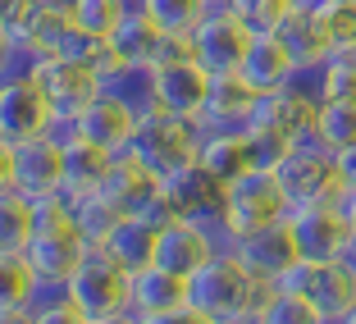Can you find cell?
I'll use <instances>...</instances> for the list:
<instances>
[{
    "mask_svg": "<svg viewBox=\"0 0 356 324\" xmlns=\"http://www.w3.org/2000/svg\"><path fill=\"white\" fill-rule=\"evenodd\" d=\"M256 101H261V92L242 74H215L201 128H247L256 115Z\"/></svg>",
    "mask_w": 356,
    "mask_h": 324,
    "instance_id": "cell-23",
    "label": "cell"
},
{
    "mask_svg": "<svg viewBox=\"0 0 356 324\" xmlns=\"http://www.w3.org/2000/svg\"><path fill=\"white\" fill-rule=\"evenodd\" d=\"M156 238H160L156 224L137 220V215H119L115 229L105 233L101 247L110 251L128 274H137V270H147V265H156Z\"/></svg>",
    "mask_w": 356,
    "mask_h": 324,
    "instance_id": "cell-27",
    "label": "cell"
},
{
    "mask_svg": "<svg viewBox=\"0 0 356 324\" xmlns=\"http://www.w3.org/2000/svg\"><path fill=\"white\" fill-rule=\"evenodd\" d=\"M334 165H338V183H343V197L356 192V142L343 151H334Z\"/></svg>",
    "mask_w": 356,
    "mask_h": 324,
    "instance_id": "cell-42",
    "label": "cell"
},
{
    "mask_svg": "<svg viewBox=\"0 0 356 324\" xmlns=\"http://www.w3.org/2000/svg\"><path fill=\"white\" fill-rule=\"evenodd\" d=\"M320 101H356V51H334L315 69Z\"/></svg>",
    "mask_w": 356,
    "mask_h": 324,
    "instance_id": "cell-33",
    "label": "cell"
},
{
    "mask_svg": "<svg viewBox=\"0 0 356 324\" xmlns=\"http://www.w3.org/2000/svg\"><path fill=\"white\" fill-rule=\"evenodd\" d=\"M0 324H37L32 311H0Z\"/></svg>",
    "mask_w": 356,
    "mask_h": 324,
    "instance_id": "cell-44",
    "label": "cell"
},
{
    "mask_svg": "<svg viewBox=\"0 0 356 324\" xmlns=\"http://www.w3.org/2000/svg\"><path fill=\"white\" fill-rule=\"evenodd\" d=\"M32 78H37V87L46 92V101L55 105V119H60V124H78V115L105 92V78L96 74V69L64 60V55H42V64H37Z\"/></svg>",
    "mask_w": 356,
    "mask_h": 324,
    "instance_id": "cell-11",
    "label": "cell"
},
{
    "mask_svg": "<svg viewBox=\"0 0 356 324\" xmlns=\"http://www.w3.org/2000/svg\"><path fill=\"white\" fill-rule=\"evenodd\" d=\"M279 188L288 192L293 206H315V201H343V183H338V165L334 151L320 142H297L288 156L274 165Z\"/></svg>",
    "mask_w": 356,
    "mask_h": 324,
    "instance_id": "cell-8",
    "label": "cell"
},
{
    "mask_svg": "<svg viewBox=\"0 0 356 324\" xmlns=\"http://www.w3.org/2000/svg\"><path fill=\"white\" fill-rule=\"evenodd\" d=\"M32 315H37V324H92V320H87V315L78 311V306L69 302L64 293H55L51 302H42Z\"/></svg>",
    "mask_w": 356,
    "mask_h": 324,
    "instance_id": "cell-39",
    "label": "cell"
},
{
    "mask_svg": "<svg viewBox=\"0 0 356 324\" xmlns=\"http://www.w3.org/2000/svg\"><path fill=\"white\" fill-rule=\"evenodd\" d=\"M178 60H197V51H192V37H178V32H165L156 46V60H151V69H165V64H178Z\"/></svg>",
    "mask_w": 356,
    "mask_h": 324,
    "instance_id": "cell-40",
    "label": "cell"
},
{
    "mask_svg": "<svg viewBox=\"0 0 356 324\" xmlns=\"http://www.w3.org/2000/svg\"><path fill=\"white\" fill-rule=\"evenodd\" d=\"M74 220H78V229H83V238L92 242V247H101V242H105V233L115 229L119 210L110 206L105 197H96V192H92V197H83V201L74 206Z\"/></svg>",
    "mask_w": 356,
    "mask_h": 324,
    "instance_id": "cell-38",
    "label": "cell"
},
{
    "mask_svg": "<svg viewBox=\"0 0 356 324\" xmlns=\"http://www.w3.org/2000/svg\"><path fill=\"white\" fill-rule=\"evenodd\" d=\"M224 5H229L252 32H274L283 19H288V10H293L297 0H224Z\"/></svg>",
    "mask_w": 356,
    "mask_h": 324,
    "instance_id": "cell-37",
    "label": "cell"
},
{
    "mask_svg": "<svg viewBox=\"0 0 356 324\" xmlns=\"http://www.w3.org/2000/svg\"><path fill=\"white\" fill-rule=\"evenodd\" d=\"M137 124H142V110H137L128 96H119V92H110V87H105V92L83 110V115H78L74 128H78V137H87V142H96V147L124 156V151L133 147Z\"/></svg>",
    "mask_w": 356,
    "mask_h": 324,
    "instance_id": "cell-16",
    "label": "cell"
},
{
    "mask_svg": "<svg viewBox=\"0 0 356 324\" xmlns=\"http://www.w3.org/2000/svg\"><path fill=\"white\" fill-rule=\"evenodd\" d=\"M334 51H356V0H315Z\"/></svg>",
    "mask_w": 356,
    "mask_h": 324,
    "instance_id": "cell-35",
    "label": "cell"
},
{
    "mask_svg": "<svg viewBox=\"0 0 356 324\" xmlns=\"http://www.w3.org/2000/svg\"><path fill=\"white\" fill-rule=\"evenodd\" d=\"M274 37L288 46L297 74H315V69L334 55V42H329L325 23H320V10H315V5H302V0H297L293 10H288V19L274 28Z\"/></svg>",
    "mask_w": 356,
    "mask_h": 324,
    "instance_id": "cell-20",
    "label": "cell"
},
{
    "mask_svg": "<svg viewBox=\"0 0 356 324\" xmlns=\"http://www.w3.org/2000/svg\"><path fill=\"white\" fill-rule=\"evenodd\" d=\"M160 188H165L169 206L178 210V220H197V224H206V229H215L224 238V183L210 174V169H201L197 160H192L188 169L169 174Z\"/></svg>",
    "mask_w": 356,
    "mask_h": 324,
    "instance_id": "cell-14",
    "label": "cell"
},
{
    "mask_svg": "<svg viewBox=\"0 0 356 324\" xmlns=\"http://www.w3.org/2000/svg\"><path fill=\"white\" fill-rule=\"evenodd\" d=\"M302 5H315V0H302Z\"/></svg>",
    "mask_w": 356,
    "mask_h": 324,
    "instance_id": "cell-49",
    "label": "cell"
},
{
    "mask_svg": "<svg viewBox=\"0 0 356 324\" xmlns=\"http://www.w3.org/2000/svg\"><path fill=\"white\" fill-rule=\"evenodd\" d=\"M156 192H160V178L151 174L137 156H128V151H124V156H115V165H110V174H105V183H101L96 197H105L119 215H137V210L147 206Z\"/></svg>",
    "mask_w": 356,
    "mask_h": 324,
    "instance_id": "cell-22",
    "label": "cell"
},
{
    "mask_svg": "<svg viewBox=\"0 0 356 324\" xmlns=\"http://www.w3.org/2000/svg\"><path fill=\"white\" fill-rule=\"evenodd\" d=\"M142 324H215V320H210V315H201L197 306L188 302V306H178V311H165V315H147Z\"/></svg>",
    "mask_w": 356,
    "mask_h": 324,
    "instance_id": "cell-41",
    "label": "cell"
},
{
    "mask_svg": "<svg viewBox=\"0 0 356 324\" xmlns=\"http://www.w3.org/2000/svg\"><path fill=\"white\" fill-rule=\"evenodd\" d=\"M288 229L297 238L302 261L329 265L352 256V229H347L343 201H315V206H293L288 210Z\"/></svg>",
    "mask_w": 356,
    "mask_h": 324,
    "instance_id": "cell-9",
    "label": "cell"
},
{
    "mask_svg": "<svg viewBox=\"0 0 356 324\" xmlns=\"http://www.w3.org/2000/svg\"><path fill=\"white\" fill-rule=\"evenodd\" d=\"M160 37H165V32L151 23V14L142 10V5H137V10H128L124 23L110 32V64L101 69V78H105V83H115V78L133 74V69H151Z\"/></svg>",
    "mask_w": 356,
    "mask_h": 324,
    "instance_id": "cell-18",
    "label": "cell"
},
{
    "mask_svg": "<svg viewBox=\"0 0 356 324\" xmlns=\"http://www.w3.org/2000/svg\"><path fill=\"white\" fill-rule=\"evenodd\" d=\"M92 251V242L83 238V229H78L74 220V206L64 197H42L37 201V233H32L28 242V256L32 270H37V279L46 283V288H55V293H64V283H69V274L83 265V256Z\"/></svg>",
    "mask_w": 356,
    "mask_h": 324,
    "instance_id": "cell-2",
    "label": "cell"
},
{
    "mask_svg": "<svg viewBox=\"0 0 356 324\" xmlns=\"http://www.w3.org/2000/svg\"><path fill=\"white\" fill-rule=\"evenodd\" d=\"M229 324H252V320H229Z\"/></svg>",
    "mask_w": 356,
    "mask_h": 324,
    "instance_id": "cell-47",
    "label": "cell"
},
{
    "mask_svg": "<svg viewBox=\"0 0 356 324\" xmlns=\"http://www.w3.org/2000/svg\"><path fill=\"white\" fill-rule=\"evenodd\" d=\"M343 210H347V229H352V256H356V192L343 197Z\"/></svg>",
    "mask_w": 356,
    "mask_h": 324,
    "instance_id": "cell-43",
    "label": "cell"
},
{
    "mask_svg": "<svg viewBox=\"0 0 356 324\" xmlns=\"http://www.w3.org/2000/svg\"><path fill=\"white\" fill-rule=\"evenodd\" d=\"M64 297L87 315V320H101V315H119L133 311V274L110 256L105 247H92L83 256L69 283H64Z\"/></svg>",
    "mask_w": 356,
    "mask_h": 324,
    "instance_id": "cell-5",
    "label": "cell"
},
{
    "mask_svg": "<svg viewBox=\"0 0 356 324\" xmlns=\"http://www.w3.org/2000/svg\"><path fill=\"white\" fill-rule=\"evenodd\" d=\"M55 55H64V60H74V64H87V69L101 74L105 64H110V37H96V32H87V28H78V23H74Z\"/></svg>",
    "mask_w": 356,
    "mask_h": 324,
    "instance_id": "cell-36",
    "label": "cell"
},
{
    "mask_svg": "<svg viewBox=\"0 0 356 324\" xmlns=\"http://www.w3.org/2000/svg\"><path fill=\"white\" fill-rule=\"evenodd\" d=\"M224 247H229V242H224L215 229H206V224H197V220H174V224H165L160 238H156V265L192 279V274Z\"/></svg>",
    "mask_w": 356,
    "mask_h": 324,
    "instance_id": "cell-17",
    "label": "cell"
},
{
    "mask_svg": "<svg viewBox=\"0 0 356 324\" xmlns=\"http://www.w3.org/2000/svg\"><path fill=\"white\" fill-rule=\"evenodd\" d=\"M32 233H37V201L23 192H0V256L28 251Z\"/></svg>",
    "mask_w": 356,
    "mask_h": 324,
    "instance_id": "cell-29",
    "label": "cell"
},
{
    "mask_svg": "<svg viewBox=\"0 0 356 324\" xmlns=\"http://www.w3.org/2000/svg\"><path fill=\"white\" fill-rule=\"evenodd\" d=\"M210 5H224V0H210Z\"/></svg>",
    "mask_w": 356,
    "mask_h": 324,
    "instance_id": "cell-48",
    "label": "cell"
},
{
    "mask_svg": "<svg viewBox=\"0 0 356 324\" xmlns=\"http://www.w3.org/2000/svg\"><path fill=\"white\" fill-rule=\"evenodd\" d=\"M197 165L210 169L224 188H229V183H238L242 174H252V169H256V156H252V142H247V128H201Z\"/></svg>",
    "mask_w": 356,
    "mask_h": 324,
    "instance_id": "cell-21",
    "label": "cell"
},
{
    "mask_svg": "<svg viewBox=\"0 0 356 324\" xmlns=\"http://www.w3.org/2000/svg\"><path fill=\"white\" fill-rule=\"evenodd\" d=\"M137 5L151 14V23L160 32H178V37H192L201 28V19L215 10L210 0H137Z\"/></svg>",
    "mask_w": 356,
    "mask_h": 324,
    "instance_id": "cell-30",
    "label": "cell"
},
{
    "mask_svg": "<svg viewBox=\"0 0 356 324\" xmlns=\"http://www.w3.org/2000/svg\"><path fill=\"white\" fill-rule=\"evenodd\" d=\"M315 142L329 151H343L356 142V101H320L315 119Z\"/></svg>",
    "mask_w": 356,
    "mask_h": 324,
    "instance_id": "cell-32",
    "label": "cell"
},
{
    "mask_svg": "<svg viewBox=\"0 0 356 324\" xmlns=\"http://www.w3.org/2000/svg\"><path fill=\"white\" fill-rule=\"evenodd\" d=\"M306 297L315 302V311L325 315L329 324H338L356 306V256H343V261H329V265H315Z\"/></svg>",
    "mask_w": 356,
    "mask_h": 324,
    "instance_id": "cell-24",
    "label": "cell"
},
{
    "mask_svg": "<svg viewBox=\"0 0 356 324\" xmlns=\"http://www.w3.org/2000/svg\"><path fill=\"white\" fill-rule=\"evenodd\" d=\"M238 74L247 78L256 92H274V87H288L297 78V64H293L288 46H283L274 32H256L252 51H247V60H242Z\"/></svg>",
    "mask_w": 356,
    "mask_h": 324,
    "instance_id": "cell-25",
    "label": "cell"
},
{
    "mask_svg": "<svg viewBox=\"0 0 356 324\" xmlns=\"http://www.w3.org/2000/svg\"><path fill=\"white\" fill-rule=\"evenodd\" d=\"M201 151V124H188V119H174V115H160V110H147L142 124L133 133V147L128 156H137L151 174L165 183L169 174L188 169Z\"/></svg>",
    "mask_w": 356,
    "mask_h": 324,
    "instance_id": "cell-6",
    "label": "cell"
},
{
    "mask_svg": "<svg viewBox=\"0 0 356 324\" xmlns=\"http://www.w3.org/2000/svg\"><path fill=\"white\" fill-rule=\"evenodd\" d=\"M252 324H329V320L315 311L311 297L270 288V293H265V302H261V311L252 315Z\"/></svg>",
    "mask_w": 356,
    "mask_h": 324,
    "instance_id": "cell-31",
    "label": "cell"
},
{
    "mask_svg": "<svg viewBox=\"0 0 356 324\" xmlns=\"http://www.w3.org/2000/svg\"><path fill=\"white\" fill-rule=\"evenodd\" d=\"M270 283H261L247 265L238 261V251L224 247L215 251L206 265L188 279V302L197 306L201 315H210L215 324H229V320H252L261 311Z\"/></svg>",
    "mask_w": 356,
    "mask_h": 324,
    "instance_id": "cell-1",
    "label": "cell"
},
{
    "mask_svg": "<svg viewBox=\"0 0 356 324\" xmlns=\"http://www.w3.org/2000/svg\"><path fill=\"white\" fill-rule=\"evenodd\" d=\"M60 188H64V142L55 133L0 142V192H23V197L42 201L60 197Z\"/></svg>",
    "mask_w": 356,
    "mask_h": 324,
    "instance_id": "cell-3",
    "label": "cell"
},
{
    "mask_svg": "<svg viewBox=\"0 0 356 324\" xmlns=\"http://www.w3.org/2000/svg\"><path fill=\"white\" fill-rule=\"evenodd\" d=\"M288 210H293V201L279 188L274 169H252V174H242L238 183L224 188V238L233 247L238 238H252L270 224H283Z\"/></svg>",
    "mask_w": 356,
    "mask_h": 324,
    "instance_id": "cell-4",
    "label": "cell"
},
{
    "mask_svg": "<svg viewBox=\"0 0 356 324\" xmlns=\"http://www.w3.org/2000/svg\"><path fill=\"white\" fill-rule=\"evenodd\" d=\"M128 10H137V0H74V23L96 37H110Z\"/></svg>",
    "mask_w": 356,
    "mask_h": 324,
    "instance_id": "cell-34",
    "label": "cell"
},
{
    "mask_svg": "<svg viewBox=\"0 0 356 324\" xmlns=\"http://www.w3.org/2000/svg\"><path fill=\"white\" fill-rule=\"evenodd\" d=\"M42 293H46V283L37 279V270H32V261L23 251L0 256V311H37Z\"/></svg>",
    "mask_w": 356,
    "mask_h": 324,
    "instance_id": "cell-28",
    "label": "cell"
},
{
    "mask_svg": "<svg viewBox=\"0 0 356 324\" xmlns=\"http://www.w3.org/2000/svg\"><path fill=\"white\" fill-rule=\"evenodd\" d=\"M92 324H142V315H133V311H119V315H101V320H92Z\"/></svg>",
    "mask_w": 356,
    "mask_h": 324,
    "instance_id": "cell-45",
    "label": "cell"
},
{
    "mask_svg": "<svg viewBox=\"0 0 356 324\" xmlns=\"http://www.w3.org/2000/svg\"><path fill=\"white\" fill-rule=\"evenodd\" d=\"M188 306V279L165 265H147V270L133 274V315H165V311H178Z\"/></svg>",
    "mask_w": 356,
    "mask_h": 324,
    "instance_id": "cell-26",
    "label": "cell"
},
{
    "mask_svg": "<svg viewBox=\"0 0 356 324\" xmlns=\"http://www.w3.org/2000/svg\"><path fill=\"white\" fill-rule=\"evenodd\" d=\"M210 83H215V74L201 60H178V64H165V69H151V110L201 124L206 101H210Z\"/></svg>",
    "mask_w": 356,
    "mask_h": 324,
    "instance_id": "cell-10",
    "label": "cell"
},
{
    "mask_svg": "<svg viewBox=\"0 0 356 324\" xmlns=\"http://www.w3.org/2000/svg\"><path fill=\"white\" fill-rule=\"evenodd\" d=\"M315 119H320V87H315V74H297L288 87H274V92H261L256 101L252 128H265V133L283 137V142H311L315 137Z\"/></svg>",
    "mask_w": 356,
    "mask_h": 324,
    "instance_id": "cell-7",
    "label": "cell"
},
{
    "mask_svg": "<svg viewBox=\"0 0 356 324\" xmlns=\"http://www.w3.org/2000/svg\"><path fill=\"white\" fill-rule=\"evenodd\" d=\"M338 324H356V306H352V311H347V315H343V320H338Z\"/></svg>",
    "mask_w": 356,
    "mask_h": 324,
    "instance_id": "cell-46",
    "label": "cell"
},
{
    "mask_svg": "<svg viewBox=\"0 0 356 324\" xmlns=\"http://www.w3.org/2000/svg\"><path fill=\"white\" fill-rule=\"evenodd\" d=\"M55 137L64 142V188H60V197L69 201V206H78L83 197L101 192L105 174L115 165V151H105V147H96V142H87V137H78L74 124H55Z\"/></svg>",
    "mask_w": 356,
    "mask_h": 324,
    "instance_id": "cell-15",
    "label": "cell"
},
{
    "mask_svg": "<svg viewBox=\"0 0 356 324\" xmlns=\"http://www.w3.org/2000/svg\"><path fill=\"white\" fill-rule=\"evenodd\" d=\"M233 251H238V261L247 265L261 283H270V288L293 270L297 261H302V251H297V238H293V229H288V220L270 224V229L252 233V238H238V242H233Z\"/></svg>",
    "mask_w": 356,
    "mask_h": 324,
    "instance_id": "cell-19",
    "label": "cell"
},
{
    "mask_svg": "<svg viewBox=\"0 0 356 324\" xmlns=\"http://www.w3.org/2000/svg\"><path fill=\"white\" fill-rule=\"evenodd\" d=\"M55 105L37 87V78H5L0 83V142L55 133Z\"/></svg>",
    "mask_w": 356,
    "mask_h": 324,
    "instance_id": "cell-13",
    "label": "cell"
},
{
    "mask_svg": "<svg viewBox=\"0 0 356 324\" xmlns=\"http://www.w3.org/2000/svg\"><path fill=\"white\" fill-rule=\"evenodd\" d=\"M252 37L256 32L229 10V5H215V10L201 19V28L192 32V51L197 60L206 64L210 74H238L247 51H252Z\"/></svg>",
    "mask_w": 356,
    "mask_h": 324,
    "instance_id": "cell-12",
    "label": "cell"
}]
</instances>
